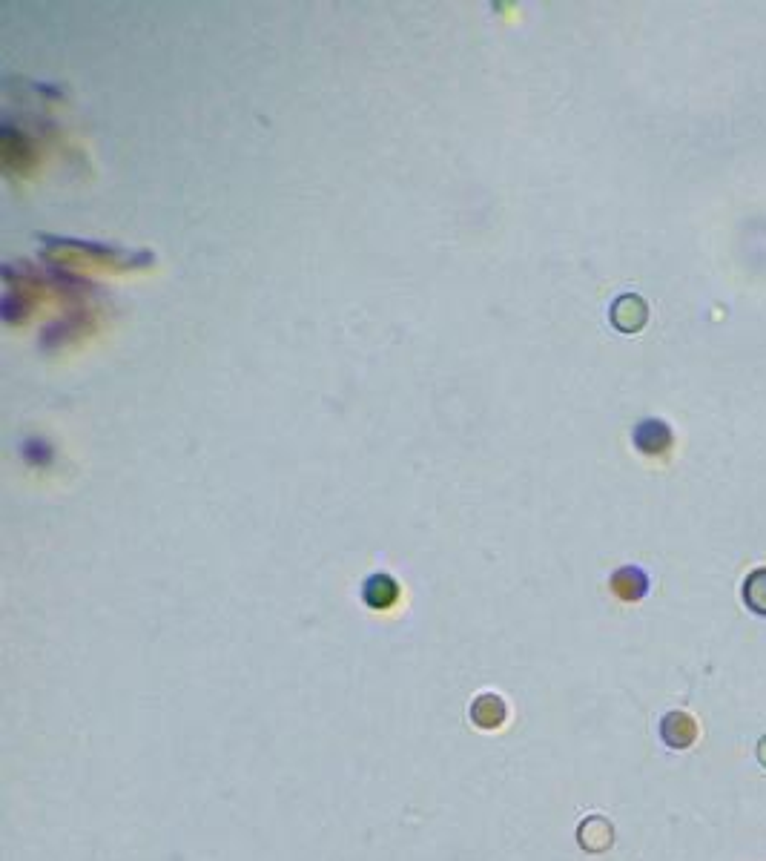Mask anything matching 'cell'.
<instances>
[{"instance_id": "1", "label": "cell", "mask_w": 766, "mask_h": 861, "mask_svg": "<svg viewBox=\"0 0 766 861\" xmlns=\"http://www.w3.org/2000/svg\"><path fill=\"white\" fill-rule=\"evenodd\" d=\"M646 319H649V308H646V302H643L640 296H635V293L620 296L612 305V325L617 331L637 333L646 325Z\"/></svg>"}, {"instance_id": "2", "label": "cell", "mask_w": 766, "mask_h": 861, "mask_svg": "<svg viewBox=\"0 0 766 861\" xmlns=\"http://www.w3.org/2000/svg\"><path fill=\"white\" fill-rule=\"evenodd\" d=\"M632 440L643 454H663L672 448V428L663 420H643L635 425Z\"/></svg>"}, {"instance_id": "3", "label": "cell", "mask_w": 766, "mask_h": 861, "mask_svg": "<svg viewBox=\"0 0 766 861\" xmlns=\"http://www.w3.org/2000/svg\"><path fill=\"white\" fill-rule=\"evenodd\" d=\"M660 735L672 750H686L692 747V741L698 738V724L692 715L686 712H669L660 724Z\"/></svg>"}, {"instance_id": "4", "label": "cell", "mask_w": 766, "mask_h": 861, "mask_svg": "<svg viewBox=\"0 0 766 861\" xmlns=\"http://www.w3.org/2000/svg\"><path fill=\"white\" fill-rule=\"evenodd\" d=\"M505 718H508L505 701L500 695H494V692H485V695H480V698L471 704V721L480 729L503 727Z\"/></svg>"}, {"instance_id": "5", "label": "cell", "mask_w": 766, "mask_h": 861, "mask_svg": "<svg viewBox=\"0 0 766 861\" xmlns=\"http://www.w3.org/2000/svg\"><path fill=\"white\" fill-rule=\"evenodd\" d=\"M362 597H365V603L371 609H391L399 600V583L391 574H373V577L365 580Z\"/></svg>"}, {"instance_id": "6", "label": "cell", "mask_w": 766, "mask_h": 861, "mask_svg": "<svg viewBox=\"0 0 766 861\" xmlns=\"http://www.w3.org/2000/svg\"><path fill=\"white\" fill-rule=\"evenodd\" d=\"M577 839H580V844H583L589 853H603V850H609V847H612L614 830H612V824H609L603 816H589L583 824H580Z\"/></svg>"}, {"instance_id": "7", "label": "cell", "mask_w": 766, "mask_h": 861, "mask_svg": "<svg viewBox=\"0 0 766 861\" xmlns=\"http://www.w3.org/2000/svg\"><path fill=\"white\" fill-rule=\"evenodd\" d=\"M612 592L620 600H640V597L649 592V577L635 569V566H626V569H617L612 574Z\"/></svg>"}, {"instance_id": "8", "label": "cell", "mask_w": 766, "mask_h": 861, "mask_svg": "<svg viewBox=\"0 0 766 861\" xmlns=\"http://www.w3.org/2000/svg\"><path fill=\"white\" fill-rule=\"evenodd\" d=\"M744 603L755 615H766V569H755L744 580Z\"/></svg>"}, {"instance_id": "9", "label": "cell", "mask_w": 766, "mask_h": 861, "mask_svg": "<svg viewBox=\"0 0 766 861\" xmlns=\"http://www.w3.org/2000/svg\"><path fill=\"white\" fill-rule=\"evenodd\" d=\"M758 758H761V764L766 767V735L761 738V744H758Z\"/></svg>"}]
</instances>
